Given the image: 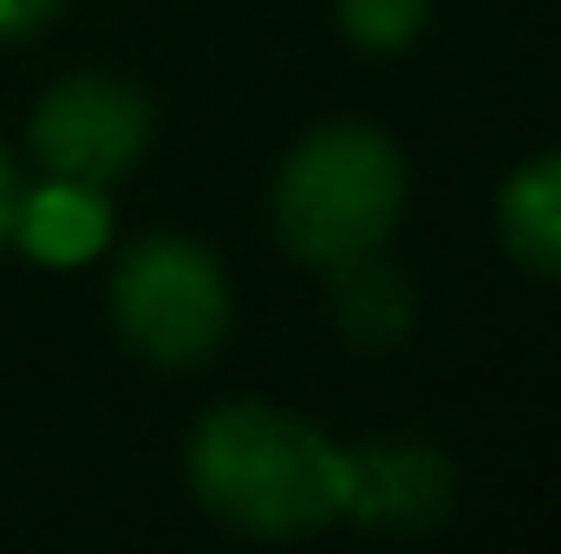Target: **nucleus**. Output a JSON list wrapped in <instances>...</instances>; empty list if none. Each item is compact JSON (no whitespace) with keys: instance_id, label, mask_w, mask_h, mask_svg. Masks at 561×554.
Here are the masks:
<instances>
[{"instance_id":"1","label":"nucleus","mask_w":561,"mask_h":554,"mask_svg":"<svg viewBox=\"0 0 561 554\" xmlns=\"http://www.w3.org/2000/svg\"><path fill=\"white\" fill-rule=\"evenodd\" d=\"M190 489L242 535H313L340 516V450L275 405H222L190 437Z\"/></svg>"},{"instance_id":"2","label":"nucleus","mask_w":561,"mask_h":554,"mask_svg":"<svg viewBox=\"0 0 561 554\" xmlns=\"http://www.w3.org/2000/svg\"><path fill=\"white\" fill-rule=\"evenodd\" d=\"M399 209H405V157L366 125H327L300 138L275 176L280 242L313 268L386 249Z\"/></svg>"},{"instance_id":"3","label":"nucleus","mask_w":561,"mask_h":554,"mask_svg":"<svg viewBox=\"0 0 561 554\" xmlns=\"http://www.w3.org/2000/svg\"><path fill=\"white\" fill-rule=\"evenodd\" d=\"M112 313L157 366H196L229 333V280L209 249L183 235H144L112 275Z\"/></svg>"},{"instance_id":"4","label":"nucleus","mask_w":561,"mask_h":554,"mask_svg":"<svg viewBox=\"0 0 561 554\" xmlns=\"http://www.w3.org/2000/svg\"><path fill=\"white\" fill-rule=\"evenodd\" d=\"M144 150H150V105L138 85H125L112 72L59 79L33 112V157L66 183L105 189Z\"/></svg>"},{"instance_id":"5","label":"nucleus","mask_w":561,"mask_h":554,"mask_svg":"<svg viewBox=\"0 0 561 554\" xmlns=\"http://www.w3.org/2000/svg\"><path fill=\"white\" fill-rule=\"evenodd\" d=\"M346 463V489H340V516H353L359 529H386V535H412L450 516L457 496V470L437 443L424 437H379V443H353L340 450Z\"/></svg>"},{"instance_id":"6","label":"nucleus","mask_w":561,"mask_h":554,"mask_svg":"<svg viewBox=\"0 0 561 554\" xmlns=\"http://www.w3.org/2000/svg\"><path fill=\"white\" fill-rule=\"evenodd\" d=\"M327 313L359 353H392L419 326V287L379 249H366V255H346L327 268Z\"/></svg>"},{"instance_id":"7","label":"nucleus","mask_w":561,"mask_h":554,"mask_svg":"<svg viewBox=\"0 0 561 554\" xmlns=\"http://www.w3.org/2000/svg\"><path fill=\"white\" fill-rule=\"evenodd\" d=\"M13 235L33 262L46 268H66V262H85L105 249L112 235V209L92 183H66L53 176L46 189H20V216H13Z\"/></svg>"},{"instance_id":"8","label":"nucleus","mask_w":561,"mask_h":554,"mask_svg":"<svg viewBox=\"0 0 561 554\" xmlns=\"http://www.w3.org/2000/svg\"><path fill=\"white\" fill-rule=\"evenodd\" d=\"M496 222H503V242L523 268L561 280V157H536L529 170L510 176Z\"/></svg>"},{"instance_id":"9","label":"nucleus","mask_w":561,"mask_h":554,"mask_svg":"<svg viewBox=\"0 0 561 554\" xmlns=\"http://www.w3.org/2000/svg\"><path fill=\"white\" fill-rule=\"evenodd\" d=\"M431 13V0H340V26L366 46V53H399L412 46Z\"/></svg>"},{"instance_id":"10","label":"nucleus","mask_w":561,"mask_h":554,"mask_svg":"<svg viewBox=\"0 0 561 554\" xmlns=\"http://www.w3.org/2000/svg\"><path fill=\"white\" fill-rule=\"evenodd\" d=\"M66 0H0V39H20V33H33L39 20H53Z\"/></svg>"},{"instance_id":"11","label":"nucleus","mask_w":561,"mask_h":554,"mask_svg":"<svg viewBox=\"0 0 561 554\" xmlns=\"http://www.w3.org/2000/svg\"><path fill=\"white\" fill-rule=\"evenodd\" d=\"M13 216H20V170H13V157L0 150V242L13 235Z\"/></svg>"}]
</instances>
